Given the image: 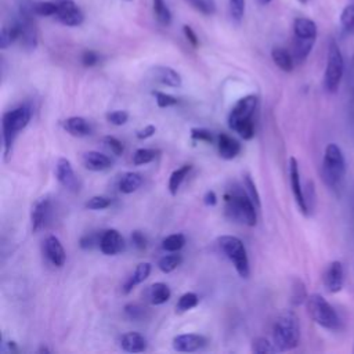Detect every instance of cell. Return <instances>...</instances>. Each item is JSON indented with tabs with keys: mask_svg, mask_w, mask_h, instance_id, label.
<instances>
[{
	"mask_svg": "<svg viewBox=\"0 0 354 354\" xmlns=\"http://www.w3.org/2000/svg\"><path fill=\"white\" fill-rule=\"evenodd\" d=\"M126 2H130V0H126Z\"/></svg>",
	"mask_w": 354,
	"mask_h": 354,
	"instance_id": "60",
	"label": "cell"
},
{
	"mask_svg": "<svg viewBox=\"0 0 354 354\" xmlns=\"http://www.w3.org/2000/svg\"><path fill=\"white\" fill-rule=\"evenodd\" d=\"M191 138L195 141H203V143H207V144H212L215 141V137L212 134V131L206 129H198V127L191 129Z\"/></svg>",
	"mask_w": 354,
	"mask_h": 354,
	"instance_id": "48",
	"label": "cell"
},
{
	"mask_svg": "<svg viewBox=\"0 0 354 354\" xmlns=\"http://www.w3.org/2000/svg\"><path fill=\"white\" fill-rule=\"evenodd\" d=\"M121 347L127 353H141L147 349V339L138 332H127L121 338Z\"/></svg>",
	"mask_w": 354,
	"mask_h": 354,
	"instance_id": "25",
	"label": "cell"
},
{
	"mask_svg": "<svg viewBox=\"0 0 354 354\" xmlns=\"http://www.w3.org/2000/svg\"><path fill=\"white\" fill-rule=\"evenodd\" d=\"M183 262V257L181 255H179L177 252H170V255H165L160 259L158 262V268L165 273V274H169L172 271H175Z\"/></svg>",
	"mask_w": 354,
	"mask_h": 354,
	"instance_id": "32",
	"label": "cell"
},
{
	"mask_svg": "<svg viewBox=\"0 0 354 354\" xmlns=\"http://www.w3.org/2000/svg\"><path fill=\"white\" fill-rule=\"evenodd\" d=\"M199 303V298L197 294L194 292H187L184 295L180 296L177 305H176V312L177 313H186V312H190L192 310L194 307H197Z\"/></svg>",
	"mask_w": 354,
	"mask_h": 354,
	"instance_id": "36",
	"label": "cell"
},
{
	"mask_svg": "<svg viewBox=\"0 0 354 354\" xmlns=\"http://www.w3.org/2000/svg\"><path fill=\"white\" fill-rule=\"evenodd\" d=\"M206 343L205 336L198 333H184L173 338V349L181 353H194L201 350Z\"/></svg>",
	"mask_w": 354,
	"mask_h": 354,
	"instance_id": "16",
	"label": "cell"
},
{
	"mask_svg": "<svg viewBox=\"0 0 354 354\" xmlns=\"http://www.w3.org/2000/svg\"><path fill=\"white\" fill-rule=\"evenodd\" d=\"M186 245V237L183 234H172L162 241V249L166 252H179Z\"/></svg>",
	"mask_w": 354,
	"mask_h": 354,
	"instance_id": "39",
	"label": "cell"
},
{
	"mask_svg": "<svg viewBox=\"0 0 354 354\" xmlns=\"http://www.w3.org/2000/svg\"><path fill=\"white\" fill-rule=\"evenodd\" d=\"M317 24L306 17H299L294 23V38L317 40Z\"/></svg>",
	"mask_w": 354,
	"mask_h": 354,
	"instance_id": "22",
	"label": "cell"
},
{
	"mask_svg": "<svg viewBox=\"0 0 354 354\" xmlns=\"http://www.w3.org/2000/svg\"><path fill=\"white\" fill-rule=\"evenodd\" d=\"M123 310L125 316L131 321H144L149 318V309L138 303H127Z\"/></svg>",
	"mask_w": 354,
	"mask_h": 354,
	"instance_id": "34",
	"label": "cell"
},
{
	"mask_svg": "<svg viewBox=\"0 0 354 354\" xmlns=\"http://www.w3.org/2000/svg\"><path fill=\"white\" fill-rule=\"evenodd\" d=\"M62 127L66 133L73 134L75 137H85L92 133L90 123L82 116H71L62 122Z\"/></svg>",
	"mask_w": 354,
	"mask_h": 354,
	"instance_id": "24",
	"label": "cell"
},
{
	"mask_svg": "<svg viewBox=\"0 0 354 354\" xmlns=\"http://www.w3.org/2000/svg\"><path fill=\"white\" fill-rule=\"evenodd\" d=\"M82 161H84L85 168L92 172H103L112 166L111 158L99 151H89V153L84 154Z\"/></svg>",
	"mask_w": 354,
	"mask_h": 354,
	"instance_id": "21",
	"label": "cell"
},
{
	"mask_svg": "<svg viewBox=\"0 0 354 354\" xmlns=\"http://www.w3.org/2000/svg\"><path fill=\"white\" fill-rule=\"evenodd\" d=\"M270 2H271V0H259V3H260L262 6H267Z\"/></svg>",
	"mask_w": 354,
	"mask_h": 354,
	"instance_id": "57",
	"label": "cell"
},
{
	"mask_svg": "<svg viewBox=\"0 0 354 354\" xmlns=\"http://www.w3.org/2000/svg\"><path fill=\"white\" fill-rule=\"evenodd\" d=\"M257 108V97L255 94H249L237 101L229 115V126L233 130L240 122L253 118V114Z\"/></svg>",
	"mask_w": 354,
	"mask_h": 354,
	"instance_id": "10",
	"label": "cell"
},
{
	"mask_svg": "<svg viewBox=\"0 0 354 354\" xmlns=\"http://www.w3.org/2000/svg\"><path fill=\"white\" fill-rule=\"evenodd\" d=\"M151 268H153V266H151V263H149V262L137 264V267L134 268V271H133V273L130 274V277L125 281V284H123V287H122L123 294H125V295L130 294L137 286L141 284V282H144V281L150 277Z\"/></svg>",
	"mask_w": 354,
	"mask_h": 354,
	"instance_id": "19",
	"label": "cell"
},
{
	"mask_svg": "<svg viewBox=\"0 0 354 354\" xmlns=\"http://www.w3.org/2000/svg\"><path fill=\"white\" fill-rule=\"evenodd\" d=\"M157 154H158V151L151 150V149H138L133 155V165H136V166L147 165L157 158Z\"/></svg>",
	"mask_w": 354,
	"mask_h": 354,
	"instance_id": "38",
	"label": "cell"
},
{
	"mask_svg": "<svg viewBox=\"0 0 354 354\" xmlns=\"http://www.w3.org/2000/svg\"><path fill=\"white\" fill-rule=\"evenodd\" d=\"M153 9L161 25L169 27L172 24V12L168 8L165 0H153Z\"/></svg>",
	"mask_w": 354,
	"mask_h": 354,
	"instance_id": "31",
	"label": "cell"
},
{
	"mask_svg": "<svg viewBox=\"0 0 354 354\" xmlns=\"http://www.w3.org/2000/svg\"><path fill=\"white\" fill-rule=\"evenodd\" d=\"M226 203V214L231 220L240 222L249 227L256 226L257 215H256V205L248 195L246 190L234 188L225 195Z\"/></svg>",
	"mask_w": 354,
	"mask_h": 354,
	"instance_id": "2",
	"label": "cell"
},
{
	"mask_svg": "<svg viewBox=\"0 0 354 354\" xmlns=\"http://www.w3.org/2000/svg\"><path fill=\"white\" fill-rule=\"evenodd\" d=\"M299 2H301V3H303V5H306V3L309 2V0H299Z\"/></svg>",
	"mask_w": 354,
	"mask_h": 354,
	"instance_id": "59",
	"label": "cell"
},
{
	"mask_svg": "<svg viewBox=\"0 0 354 354\" xmlns=\"http://www.w3.org/2000/svg\"><path fill=\"white\" fill-rule=\"evenodd\" d=\"M32 8H21L18 17L16 18L20 28V42L27 51H32L38 46V29L32 20Z\"/></svg>",
	"mask_w": 354,
	"mask_h": 354,
	"instance_id": "8",
	"label": "cell"
},
{
	"mask_svg": "<svg viewBox=\"0 0 354 354\" xmlns=\"http://www.w3.org/2000/svg\"><path fill=\"white\" fill-rule=\"evenodd\" d=\"M244 187H245V190H246L248 195L251 197V199L255 202L256 207H257V209H260V206H262L260 195H259V192H257L256 184L253 183V180H252V177H251L249 175H245V177H244Z\"/></svg>",
	"mask_w": 354,
	"mask_h": 354,
	"instance_id": "45",
	"label": "cell"
},
{
	"mask_svg": "<svg viewBox=\"0 0 354 354\" xmlns=\"http://www.w3.org/2000/svg\"><path fill=\"white\" fill-rule=\"evenodd\" d=\"M32 118V110L28 105L17 107L12 111H8L2 119L3 129V144H5V158L6 161L12 155L13 144L21 130H24Z\"/></svg>",
	"mask_w": 354,
	"mask_h": 354,
	"instance_id": "4",
	"label": "cell"
},
{
	"mask_svg": "<svg viewBox=\"0 0 354 354\" xmlns=\"http://www.w3.org/2000/svg\"><path fill=\"white\" fill-rule=\"evenodd\" d=\"M32 13L40 17H54L57 12L55 0H47V2H36L31 5Z\"/></svg>",
	"mask_w": 354,
	"mask_h": 354,
	"instance_id": "35",
	"label": "cell"
},
{
	"mask_svg": "<svg viewBox=\"0 0 354 354\" xmlns=\"http://www.w3.org/2000/svg\"><path fill=\"white\" fill-rule=\"evenodd\" d=\"M314 43H316V40L294 38L292 55H294L296 64H303L307 60V57L310 55V53H312V50L314 47Z\"/></svg>",
	"mask_w": 354,
	"mask_h": 354,
	"instance_id": "27",
	"label": "cell"
},
{
	"mask_svg": "<svg viewBox=\"0 0 354 354\" xmlns=\"http://www.w3.org/2000/svg\"><path fill=\"white\" fill-rule=\"evenodd\" d=\"M55 177L58 180V183L68 191L77 192L79 191L81 183L79 179L73 168V164L69 162V160L66 158H60L55 164Z\"/></svg>",
	"mask_w": 354,
	"mask_h": 354,
	"instance_id": "12",
	"label": "cell"
},
{
	"mask_svg": "<svg viewBox=\"0 0 354 354\" xmlns=\"http://www.w3.org/2000/svg\"><path fill=\"white\" fill-rule=\"evenodd\" d=\"M131 242L138 251H146L147 249V238L144 237L143 233L138 231V230L131 233Z\"/></svg>",
	"mask_w": 354,
	"mask_h": 354,
	"instance_id": "51",
	"label": "cell"
},
{
	"mask_svg": "<svg viewBox=\"0 0 354 354\" xmlns=\"http://www.w3.org/2000/svg\"><path fill=\"white\" fill-rule=\"evenodd\" d=\"M324 287L329 294H338L344 286V268L342 262L333 260L328 264L324 273Z\"/></svg>",
	"mask_w": 354,
	"mask_h": 354,
	"instance_id": "13",
	"label": "cell"
},
{
	"mask_svg": "<svg viewBox=\"0 0 354 354\" xmlns=\"http://www.w3.org/2000/svg\"><path fill=\"white\" fill-rule=\"evenodd\" d=\"M150 74L157 82H160L165 86H169V88H180L183 84L180 74L177 73V71H175L169 66L157 65V66L151 68Z\"/></svg>",
	"mask_w": 354,
	"mask_h": 354,
	"instance_id": "17",
	"label": "cell"
},
{
	"mask_svg": "<svg viewBox=\"0 0 354 354\" xmlns=\"http://www.w3.org/2000/svg\"><path fill=\"white\" fill-rule=\"evenodd\" d=\"M9 349H10V351H18L16 342H9Z\"/></svg>",
	"mask_w": 354,
	"mask_h": 354,
	"instance_id": "56",
	"label": "cell"
},
{
	"mask_svg": "<svg viewBox=\"0 0 354 354\" xmlns=\"http://www.w3.org/2000/svg\"><path fill=\"white\" fill-rule=\"evenodd\" d=\"M252 351L256 354H270V353L278 351V349L275 347L274 342L271 343L266 338H256L252 342Z\"/></svg>",
	"mask_w": 354,
	"mask_h": 354,
	"instance_id": "41",
	"label": "cell"
},
{
	"mask_svg": "<svg viewBox=\"0 0 354 354\" xmlns=\"http://www.w3.org/2000/svg\"><path fill=\"white\" fill-rule=\"evenodd\" d=\"M39 353H50V350H49L47 347H45V346H43V347H40V349H39Z\"/></svg>",
	"mask_w": 354,
	"mask_h": 354,
	"instance_id": "58",
	"label": "cell"
},
{
	"mask_svg": "<svg viewBox=\"0 0 354 354\" xmlns=\"http://www.w3.org/2000/svg\"><path fill=\"white\" fill-rule=\"evenodd\" d=\"M271 58L274 61V64L284 73H292L295 68V58L292 55V53H290L287 49L284 47H274L271 50Z\"/></svg>",
	"mask_w": 354,
	"mask_h": 354,
	"instance_id": "26",
	"label": "cell"
},
{
	"mask_svg": "<svg viewBox=\"0 0 354 354\" xmlns=\"http://www.w3.org/2000/svg\"><path fill=\"white\" fill-rule=\"evenodd\" d=\"M20 40V28L17 21H12L10 24L5 25L0 32V49H8L10 47L14 42Z\"/></svg>",
	"mask_w": 354,
	"mask_h": 354,
	"instance_id": "29",
	"label": "cell"
},
{
	"mask_svg": "<svg viewBox=\"0 0 354 354\" xmlns=\"http://www.w3.org/2000/svg\"><path fill=\"white\" fill-rule=\"evenodd\" d=\"M230 16L236 23H241L245 16V0H229Z\"/></svg>",
	"mask_w": 354,
	"mask_h": 354,
	"instance_id": "44",
	"label": "cell"
},
{
	"mask_svg": "<svg viewBox=\"0 0 354 354\" xmlns=\"http://www.w3.org/2000/svg\"><path fill=\"white\" fill-rule=\"evenodd\" d=\"M203 203L206 206H216L218 205V195L215 191H206L203 195Z\"/></svg>",
	"mask_w": 354,
	"mask_h": 354,
	"instance_id": "55",
	"label": "cell"
},
{
	"mask_svg": "<svg viewBox=\"0 0 354 354\" xmlns=\"http://www.w3.org/2000/svg\"><path fill=\"white\" fill-rule=\"evenodd\" d=\"M111 203H112V199H111V198L103 197V195H96V197H92V198L85 203V207L89 209V210H103V209L110 207Z\"/></svg>",
	"mask_w": 354,
	"mask_h": 354,
	"instance_id": "43",
	"label": "cell"
},
{
	"mask_svg": "<svg viewBox=\"0 0 354 354\" xmlns=\"http://www.w3.org/2000/svg\"><path fill=\"white\" fill-rule=\"evenodd\" d=\"M104 144H105V146L108 147V150H110L114 155H116V157L122 155L123 151H125L122 141H119V140H118L116 137H114V136H105V137H104Z\"/></svg>",
	"mask_w": 354,
	"mask_h": 354,
	"instance_id": "47",
	"label": "cell"
},
{
	"mask_svg": "<svg viewBox=\"0 0 354 354\" xmlns=\"http://www.w3.org/2000/svg\"><path fill=\"white\" fill-rule=\"evenodd\" d=\"M153 94H154L155 101L160 108H169V107L179 104V100L175 96H170V94H166L162 92H154Z\"/></svg>",
	"mask_w": 354,
	"mask_h": 354,
	"instance_id": "46",
	"label": "cell"
},
{
	"mask_svg": "<svg viewBox=\"0 0 354 354\" xmlns=\"http://www.w3.org/2000/svg\"><path fill=\"white\" fill-rule=\"evenodd\" d=\"M290 180H291V188H292V194L294 198L296 201V205L299 207V210L305 216H309L310 212L306 203V198H305V190L302 187V180H301V170H299V162L296 158L291 157L290 158Z\"/></svg>",
	"mask_w": 354,
	"mask_h": 354,
	"instance_id": "11",
	"label": "cell"
},
{
	"mask_svg": "<svg viewBox=\"0 0 354 354\" xmlns=\"http://www.w3.org/2000/svg\"><path fill=\"white\" fill-rule=\"evenodd\" d=\"M344 74V58L339 45L331 40L327 55V66L324 73V89L327 93H336L340 88Z\"/></svg>",
	"mask_w": 354,
	"mask_h": 354,
	"instance_id": "6",
	"label": "cell"
},
{
	"mask_svg": "<svg viewBox=\"0 0 354 354\" xmlns=\"http://www.w3.org/2000/svg\"><path fill=\"white\" fill-rule=\"evenodd\" d=\"M143 184V177L136 172H126L118 181V188L123 194H133Z\"/></svg>",
	"mask_w": 354,
	"mask_h": 354,
	"instance_id": "28",
	"label": "cell"
},
{
	"mask_svg": "<svg viewBox=\"0 0 354 354\" xmlns=\"http://www.w3.org/2000/svg\"><path fill=\"white\" fill-rule=\"evenodd\" d=\"M96 241H97V240H96V236H93V234H86V236H84V237L81 238L79 245H81L82 249H92V248L97 244Z\"/></svg>",
	"mask_w": 354,
	"mask_h": 354,
	"instance_id": "54",
	"label": "cell"
},
{
	"mask_svg": "<svg viewBox=\"0 0 354 354\" xmlns=\"http://www.w3.org/2000/svg\"><path fill=\"white\" fill-rule=\"evenodd\" d=\"M155 131H157V127H155L154 125H149V126H146L144 129H140V130L136 133V137H137L138 140H147V138L153 137V136L155 134Z\"/></svg>",
	"mask_w": 354,
	"mask_h": 354,
	"instance_id": "53",
	"label": "cell"
},
{
	"mask_svg": "<svg viewBox=\"0 0 354 354\" xmlns=\"http://www.w3.org/2000/svg\"><path fill=\"white\" fill-rule=\"evenodd\" d=\"M50 212H51V201L49 197L39 198L34 203L31 210V226L34 233H38L46 227L50 219Z\"/></svg>",
	"mask_w": 354,
	"mask_h": 354,
	"instance_id": "14",
	"label": "cell"
},
{
	"mask_svg": "<svg viewBox=\"0 0 354 354\" xmlns=\"http://www.w3.org/2000/svg\"><path fill=\"white\" fill-rule=\"evenodd\" d=\"M57 12L54 18L65 27H81L85 21L84 12L74 0H55Z\"/></svg>",
	"mask_w": 354,
	"mask_h": 354,
	"instance_id": "9",
	"label": "cell"
},
{
	"mask_svg": "<svg viewBox=\"0 0 354 354\" xmlns=\"http://www.w3.org/2000/svg\"><path fill=\"white\" fill-rule=\"evenodd\" d=\"M191 169H192L191 165H183L181 168L176 169V170L170 175L168 188H169V192H170L172 195H176V194H177V191H179L181 183L186 180V177L188 176V173L191 172Z\"/></svg>",
	"mask_w": 354,
	"mask_h": 354,
	"instance_id": "30",
	"label": "cell"
},
{
	"mask_svg": "<svg viewBox=\"0 0 354 354\" xmlns=\"http://www.w3.org/2000/svg\"><path fill=\"white\" fill-rule=\"evenodd\" d=\"M192 9L203 16H214L216 13L215 0H187Z\"/></svg>",
	"mask_w": 354,
	"mask_h": 354,
	"instance_id": "37",
	"label": "cell"
},
{
	"mask_svg": "<svg viewBox=\"0 0 354 354\" xmlns=\"http://www.w3.org/2000/svg\"><path fill=\"white\" fill-rule=\"evenodd\" d=\"M99 61H100V55L94 50H86L82 54V64L86 68H92V66L97 65Z\"/></svg>",
	"mask_w": 354,
	"mask_h": 354,
	"instance_id": "50",
	"label": "cell"
},
{
	"mask_svg": "<svg viewBox=\"0 0 354 354\" xmlns=\"http://www.w3.org/2000/svg\"><path fill=\"white\" fill-rule=\"evenodd\" d=\"M45 253L50 263L55 267H62L66 259L65 249L61 244V241L55 236H49L45 240Z\"/></svg>",
	"mask_w": 354,
	"mask_h": 354,
	"instance_id": "18",
	"label": "cell"
},
{
	"mask_svg": "<svg viewBox=\"0 0 354 354\" xmlns=\"http://www.w3.org/2000/svg\"><path fill=\"white\" fill-rule=\"evenodd\" d=\"M340 25L346 32H349V34L354 32V3H349L342 10Z\"/></svg>",
	"mask_w": 354,
	"mask_h": 354,
	"instance_id": "40",
	"label": "cell"
},
{
	"mask_svg": "<svg viewBox=\"0 0 354 354\" xmlns=\"http://www.w3.org/2000/svg\"><path fill=\"white\" fill-rule=\"evenodd\" d=\"M183 32L188 40V43L192 46V47H198L199 46V39L197 36V34L194 32V29L190 27V25H184L183 27Z\"/></svg>",
	"mask_w": 354,
	"mask_h": 354,
	"instance_id": "52",
	"label": "cell"
},
{
	"mask_svg": "<svg viewBox=\"0 0 354 354\" xmlns=\"http://www.w3.org/2000/svg\"><path fill=\"white\" fill-rule=\"evenodd\" d=\"M218 245L223 255L234 264L241 278L249 277V259L244 242L234 236H222L218 238Z\"/></svg>",
	"mask_w": 354,
	"mask_h": 354,
	"instance_id": "7",
	"label": "cell"
},
{
	"mask_svg": "<svg viewBox=\"0 0 354 354\" xmlns=\"http://www.w3.org/2000/svg\"><path fill=\"white\" fill-rule=\"evenodd\" d=\"M273 342L278 351H290L301 343V323L295 312L281 313L273 325Z\"/></svg>",
	"mask_w": 354,
	"mask_h": 354,
	"instance_id": "1",
	"label": "cell"
},
{
	"mask_svg": "<svg viewBox=\"0 0 354 354\" xmlns=\"http://www.w3.org/2000/svg\"><path fill=\"white\" fill-rule=\"evenodd\" d=\"M172 296L170 288L165 284V282H155L151 287H149L146 292L147 302L153 306H160L166 303Z\"/></svg>",
	"mask_w": 354,
	"mask_h": 354,
	"instance_id": "23",
	"label": "cell"
},
{
	"mask_svg": "<svg viewBox=\"0 0 354 354\" xmlns=\"http://www.w3.org/2000/svg\"><path fill=\"white\" fill-rule=\"evenodd\" d=\"M100 251L107 256H115L125 249V240L115 229L107 230L100 238Z\"/></svg>",
	"mask_w": 354,
	"mask_h": 354,
	"instance_id": "15",
	"label": "cell"
},
{
	"mask_svg": "<svg viewBox=\"0 0 354 354\" xmlns=\"http://www.w3.org/2000/svg\"><path fill=\"white\" fill-rule=\"evenodd\" d=\"M218 150H219V155L223 160L231 161L240 155L241 144H240V141L236 140L234 137H231L226 133H222L218 137Z\"/></svg>",
	"mask_w": 354,
	"mask_h": 354,
	"instance_id": "20",
	"label": "cell"
},
{
	"mask_svg": "<svg viewBox=\"0 0 354 354\" xmlns=\"http://www.w3.org/2000/svg\"><path fill=\"white\" fill-rule=\"evenodd\" d=\"M321 170L324 183L333 191L340 190L346 177L347 166L344 155L338 144L331 143L325 147Z\"/></svg>",
	"mask_w": 354,
	"mask_h": 354,
	"instance_id": "3",
	"label": "cell"
},
{
	"mask_svg": "<svg viewBox=\"0 0 354 354\" xmlns=\"http://www.w3.org/2000/svg\"><path fill=\"white\" fill-rule=\"evenodd\" d=\"M306 307L310 318L324 329L338 331L340 328V318L331 303L320 294H313L306 301Z\"/></svg>",
	"mask_w": 354,
	"mask_h": 354,
	"instance_id": "5",
	"label": "cell"
},
{
	"mask_svg": "<svg viewBox=\"0 0 354 354\" xmlns=\"http://www.w3.org/2000/svg\"><path fill=\"white\" fill-rule=\"evenodd\" d=\"M127 119H129V114L126 111H112L107 114V121L115 126L125 125Z\"/></svg>",
	"mask_w": 354,
	"mask_h": 354,
	"instance_id": "49",
	"label": "cell"
},
{
	"mask_svg": "<svg viewBox=\"0 0 354 354\" xmlns=\"http://www.w3.org/2000/svg\"><path fill=\"white\" fill-rule=\"evenodd\" d=\"M233 130L237 131L244 140H252L253 136H255V122H253V118L240 122Z\"/></svg>",
	"mask_w": 354,
	"mask_h": 354,
	"instance_id": "42",
	"label": "cell"
},
{
	"mask_svg": "<svg viewBox=\"0 0 354 354\" xmlns=\"http://www.w3.org/2000/svg\"><path fill=\"white\" fill-rule=\"evenodd\" d=\"M309 295L306 291V286L305 282L299 278L294 279V284H292V291H291V303L294 306H301L307 301Z\"/></svg>",
	"mask_w": 354,
	"mask_h": 354,
	"instance_id": "33",
	"label": "cell"
}]
</instances>
